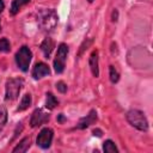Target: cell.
I'll return each instance as SVG.
<instances>
[{"mask_svg": "<svg viewBox=\"0 0 153 153\" xmlns=\"http://www.w3.org/2000/svg\"><path fill=\"white\" fill-rule=\"evenodd\" d=\"M127 120L134 128H136L139 130L146 131L148 129V122H147L143 112L140 110H129L127 112Z\"/></svg>", "mask_w": 153, "mask_h": 153, "instance_id": "1", "label": "cell"}, {"mask_svg": "<svg viewBox=\"0 0 153 153\" xmlns=\"http://www.w3.org/2000/svg\"><path fill=\"white\" fill-rule=\"evenodd\" d=\"M23 86V79L20 78H13L7 80L6 82V99L7 100H14L18 98L19 92Z\"/></svg>", "mask_w": 153, "mask_h": 153, "instance_id": "2", "label": "cell"}, {"mask_svg": "<svg viewBox=\"0 0 153 153\" xmlns=\"http://www.w3.org/2000/svg\"><path fill=\"white\" fill-rule=\"evenodd\" d=\"M31 57H32V54L30 51V49L27 47H22L17 54H16V62L18 65V67L23 71V72H26L29 69V65L31 62Z\"/></svg>", "mask_w": 153, "mask_h": 153, "instance_id": "3", "label": "cell"}, {"mask_svg": "<svg viewBox=\"0 0 153 153\" xmlns=\"http://www.w3.org/2000/svg\"><path fill=\"white\" fill-rule=\"evenodd\" d=\"M68 54V47L65 43H61L57 48V53L54 60V69L56 73H62L66 65V59Z\"/></svg>", "mask_w": 153, "mask_h": 153, "instance_id": "4", "label": "cell"}, {"mask_svg": "<svg viewBox=\"0 0 153 153\" xmlns=\"http://www.w3.org/2000/svg\"><path fill=\"white\" fill-rule=\"evenodd\" d=\"M57 24V14L54 10H45L42 13V26L45 30H51Z\"/></svg>", "mask_w": 153, "mask_h": 153, "instance_id": "5", "label": "cell"}, {"mask_svg": "<svg viewBox=\"0 0 153 153\" xmlns=\"http://www.w3.org/2000/svg\"><path fill=\"white\" fill-rule=\"evenodd\" d=\"M51 140H53V130L49 128H43L37 136V145L42 148H48L51 145Z\"/></svg>", "mask_w": 153, "mask_h": 153, "instance_id": "6", "label": "cell"}, {"mask_svg": "<svg viewBox=\"0 0 153 153\" xmlns=\"http://www.w3.org/2000/svg\"><path fill=\"white\" fill-rule=\"evenodd\" d=\"M49 120V115L47 112H44L42 109H36L31 116V120H30V124L31 127H37V126H41L43 123H45L47 121Z\"/></svg>", "mask_w": 153, "mask_h": 153, "instance_id": "7", "label": "cell"}, {"mask_svg": "<svg viewBox=\"0 0 153 153\" xmlns=\"http://www.w3.org/2000/svg\"><path fill=\"white\" fill-rule=\"evenodd\" d=\"M49 73H50L49 67H48L45 63H43V62L36 63L35 67H33V69H32V76H33L36 80H37V79H41V78H43V76H45V75H48Z\"/></svg>", "mask_w": 153, "mask_h": 153, "instance_id": "8", "label": "cell"}, {"mask_svg": "<svg viewBox=\"0 0 153 153\" xmlns=\"http://www.w3.org/2000/svg\"><path fill=\"white\" fill-rule=\"evenodd\" d=\"M96 121H97V112H96V110H91L90 114L86 115V117H82L79 121V123H78L76 127L79 129H84V128H86V127H88L91 124H94Z\"/></svg>", "mask_w": 153, "mask_h": 153, "instance_id": "9", "label": "cell"}, {"mask_svg": "<svg viewBox=\"0 0 153 153\" xmlns=\"http://www.w3.org/2000/svg\"><path fill=\"white\" fill-rule=\"evenodd\" d=\"M90 67H91V72L93 74V76H98L99 75V69H98V51L93 50L91 56H90Z\"/></svg>", "mask_w": 153, "mask_h": 153, "instance_id": "10", "label": "cell"}, {"mask_svg": "<svg viewBox=\"0 0 153 153\" xmlns=\"http://www.w3.org/2000/svg\"><path fill=\"white\" fill-rule=\"evenodd\" d=\"M53 48H54V42H53L51 38H45V39L42 42V44H41V50L43 51V54H44V56H45L47 59L49 57V55H50Z\"/></svg>", "mask_w": 153, "mask_h": 153, "instance_id": "11", "label": "cell"}, {"mask_svg": "<svg viewBox=\"0 0 153 153\" xmlns=\"http://www.w3.org/2000/svg\"><path fill=\"white\" fill-rule=\"evenodd\" d=\"M30 143H31V141H30V139L29 137H25V139H23L14 148H13V153H24V152H26L27 149H29V147H30Z\"/></svg>", "mask_w": 153, "mask_h": 153, "instance_id": "12", "label": "cell"}, {"mask_svg": "<svg viewBox=\"0 0 153 153\" xmlns=\"http://www.w3.org/2000/svg\"><path fill=\"white\" fill-rule=\"evenodd\" d=\"M29 2H30V0H13L12 6H11V10H10V13H11L12 16L17 14V13L19 12V10H20L24 5H26V4H29Z\"/></svg>", "mask_w": 153, "mask_h": 153, "instance_id": "13", "label": "cell"}, {"mask_svg": "<svg viewBox=\"0 0 153 153\" xmlns=\"http://www.w3.org/2000/svg\"><path fill=\"white\" fill-rule=\"evenodd\" d=\"M57 104H59V102H57V99L55 98V96H54L53 93H47V100H45V106H47V109L53 110Z\"/></svg>", "mask_w": 153, "mask_h": 153, "instance_id": "14", "label": "cell"}, {"mask_svg": "<svg viewBox=\"0 0 153 153\" xmlns=\"http://www.w3.org/2000/svg\"><path fill=\"white\" fill-rule=\"evenodd\" d=\"M31 105V96L29 94V93H26L24 97H23V99H22V102H20V104H19V106H18V111H23V110H26L29 106Z\"/></svg>", "mask_w": 153, "mask_h": 153, "instance_id": "15", "label": "cell"}, {"mask_svg": "<svg viewBox=\"0 0 153 153\" xmlns=\"http://www.w3.org/2000/svg\"><path fill=\"white\" fill-rule=\"evenodd\" d=\"M103 149L106 153H117V147L115 146V143L111 140H106L103 145Z\"/></svg>", "mask_w": 153, "mask_h": 153, "instance_id": "16", "label": "cell"}, {"mask_svg": "<svg viewBox=\"0 0 153 153\" xmlns=\"http://www.w3.org/2000/svg\"><path fill=\"white\" fill-rule=\"evenodd\" d=\"M6 122H7V111H6L5 106L1 105L0 106V130L5 127Z\"/></svg>", "mask_w": 153, "mask_h": 153, "instance_id": "17", "label": "cell"}, {"mask_svg": "<svg viewBox=\"0 0 153 153\" xmlns=\"http://www.w3.org/2000/svg\"><path fill=\"white\" fill-rule=\"evenodd\" d=\"M109 72H110V80H111V82H114V84L117 82L118 79H120V74H118L117 69H116L114 66H110Z\"/></svg>", "mask_w": 153, "mask_h": 153, "instance_id": "18", "label": "cell"}, {"mask_svg": "<svg viewBox=\"0 0 153 153\" xmlns=\"http://www.w3.org/2000/svg\"><path fill=\"white\" fill-rule=\"evenodd\" d=\"M10 49V42L7 41V38L0 39V53H8Z\"/></svg>", "mask_w": 153, "mask_h": 153, "instance_id": "19", "label": "cell"}, {"mask_svg": "<svg viewBox=\"0 0 153 153\" xmlns=\"http://www.w3.org/2000/svg\"><path fill=\"white\" fill-rule=\"evenodd\" d=\"M56 88H57L61 93H65V92L67 91V85H66L63 81H59V82L56 84Z\"/></svg>", "mask_w": 153, "mask_h": 153, "instance_id": "20", "label": "cell"}, {"mask_svg": "<svg viewBox=\"0 0 153 153\" xmlns=\"http://www.w3.org/2000/svg\"><path fill=\"white\" fill-rule=\"evenodd\" d=\"M93 135L102 136V130H100V129H94V130H93Z\"/></svg>", "mask_w": 153, "mask_h": 153, "instance_id": "21", "label": "cell"}, {"mask_svg": "<svg viewBox=\"0 0 153 153\" xmlns=\"http://www.w3.org/2000/svg\"><path fill=\"white\" fill-rule=\"evenodd\" d=\"M4 7H5V5H4V2L0 0V13L2 12V10H4Z\"/></svg>", "mask_w": 153, "mask_h": 153, "instance_id": "22", "label": "cell"}, {"mask_svg": "<svg viewBox=\"0 0 153 153\" xmlns=\"http://www.w3.org/2000/svg\"><path fill=\"white\" fill-rule=\"evenodd\" d=\"M63 120H65V118H63V115L61 114V115L59 116V121H60V122H63Z\"/></svg>", "mask_w": 153, "mask_h": 153, "instance_id": "23", "label": "cell"}, {"mask_svg": "<svg viewBox=\"0 0 153 153\" xmlns=\"http://www.w3.org/2000/svg\"><path fill=\"white\" fill-rule=\"evenodd\" d=\"M92 1H93V0H88V2H92Z\"/></svg>", "mask_w": 153, "mask_h": 153, "instance_id": "24", "label": "cell"}, {"mask_svg": "<svg viewBox=\"0 0 153 153\" xmlns=\"http://www.w3.org/2000/svg\"><path fill=\"white\" fill-rule=\"evenodd\" d=\"M0 31H1V23H0Z\"/></svg>", "mask_w": 153, "mask_h": 153, "instance_id": "25", "label": "cell"}]
</instances>
